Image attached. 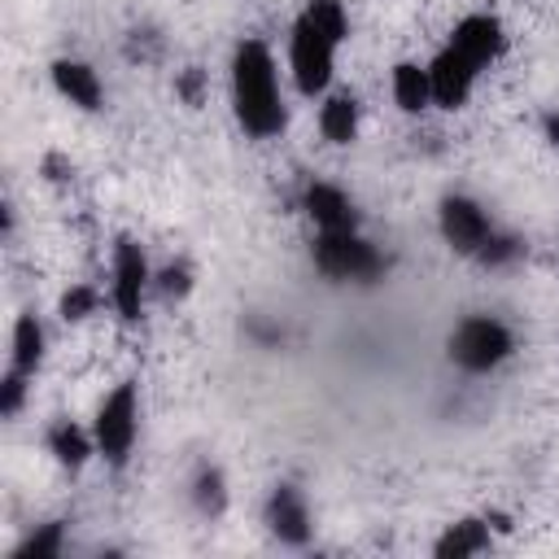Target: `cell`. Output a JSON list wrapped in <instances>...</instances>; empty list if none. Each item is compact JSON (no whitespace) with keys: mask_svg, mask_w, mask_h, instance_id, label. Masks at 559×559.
I'll return each instance as SVG.
<instances>
[{"mask_svg":"<svg viewBox=\"0 0 559 559\" xmlns=\"http://www.w3.org/2000/svg\"><path fill=\"white\" fill-rule=\"evenodd\" d=\"M231 109L236 122L253 135H280L284 131V96H280V74H275V57L262 39H240L231 52Z\"/></svg>","mask_w":559,"mask_h":559,"instance_id":"1","label":"cell"},{"mask_svg":"<svg viewBox=\"0 0 559 559\" xmlns=\"http://www.w3.org/2000/svg\"><path fill=\"white\" fill-rule=\"evenodd\" d=\"M349 22L341 0H310L301 9V17L293 22V39H288V66H293V83L301 96H323L336 70V48L345 44Z\"/></svg>","mask_w":559,"mask_h":559,"instance_id":"2","label":"cell"},{"mask_svg":"<svg viewBox=\"0 0 559 559\" xmlns=\"http://www.w3.org/2000/svg\"><path fill=\"white\" fill-rule=\"evenodd\" d=\"M135 437H140V393H135L131 380H122L96 406L92 441H96V454H105L114 467H122L131 459V450H135Z\"/></svg>","mask_w":559,"mask_h":559,"instance_id":"3","label":"cell"},{"mask_svg":"<svg viewBox=\"0 0 559 559\" xmlns=\"http://www.w3.org/2000/svg\"><path fill=\"white\" fill-rule=\"evenodd\" d=\"M314 266L328 280H354V284H376L384 275V253L358 236V227L349 231H319L314 240Z\"/></svg>","mask_w":559,"mask_h":559,"instance_id":"4","label":"cell"},{"mask_svg":"<svg viewBox=\"0 0 559 559\" xmlns=\"http://www.w3.org/2000/svg\"><path fill=\"white\" fill-rule=\"evenodd\" d=\"M511 349H515V336H511V328H507L502 319H493V314H467V319L450 332V358H454L463 371H472V376L493 371L498 362L511 358Z\"/></svg>","mask_w":559,"mask_h":559,"instance_id":"5","label":"cell"},{"mask_svg":"<svg viewBox=\"0 0 559 559\" xmlns=\"http://www.w3.org/2000/svg\"><path fill=\"white\" fill-rule=\"evenodd\" d=\"M437 223H441L445 245H450L454 253H463V258H476V253L485 249V240L493 236L489 214H485L472 197H445V201H441Z\"/></svg>","mask_w":559,"mask_h":559,"instance_id":"6","label":"cell"},{"mask_svg":"<svg viewBox=\"0 0 559 559\" xmlns=\"http://www.w3.org/2000/svg\"><path fill=\"white\" fill-rule=\"evenodd\" d=\"M476 79H480V66H472V61H467L459 48H450V44L428 61L432 105H441V109H459V105L472 96Z\"/></svg>","mask_w":559,"mask_h":559,"instance_id":"7","label":"cell"},{"mask_svg":"<svg viewBox=\"0 0 559 559\" xmlns=\"http://www.w3.org/2000/svg\"><path fill=\"white\" fill-rule=\"evenodd\" d=\"M144 288H148V262H144V249L135 240H118L114 249V306L127 323L140 319V306H144Z\"/></svg>","mask_w":559,"mask_h":559,"instance_id":"8","label":"cell"},{"mask_svg":"<svg viewBox=\"0 0 559 559\" xmlns=\"http://www.w3.org/2000/svg\"><path fill=\"white\" fill-rule=\"evenodd\" d=\"M266 528L284 546H306L310 542V507L297 485H275L266 498Z\"/></svg>","mask_w":559,"mask_h":559,"instance_id":"9","label":"cell"},{"mask_svg":"<svg viewBox=\"0 0 559 559\" xmlns=\"http://www.w3.org/2000/svg\"><path fill=\"white\" fill-rule=\"evenodd\" d=\"M502 44H507V35H502V22L493 17V13H467L459 26H454V35H450V48H459L472 66H489V61H498V52H502Z\"/></svg>","mask_w":559,"mask_h":559,"instance_id":"10","label":"cell"},{"mask_svg":"<svg viewBox=\"0 0 559 559\" xmlns=\"http://www.w3.org/2000/svg\"><path fill=\"white\" fill-rule=\"evenodd\" d=\"M301 205H306V214L314 218L319 231H349V227H358L354 205H349V197L336 183H310Z\"/></svg>","mask_w":559,"mask_h":559,"instance_id":"11","label":"cell"},{"mask_svg":"<svg viewBox=\"0 0 559 559\" xmlns=\"http://www.w3.org/2000/svg\"><path fill=\"white\" fill-rule=\"evenodd\" d=\"M52 83L79 109H100V100H105V87H100V79L87 61H70V57L52 61Z\"/></svg>","mask_w":559,"mask_h":559,"instance_id":"12","label":"cell"},{"mask_svg":"<svg viewBox=\"0 0 559 559\" xmlns=\"http://www.w3.org/2000/svg\"><path fill=\"white\" fill-rule=\"evenodd\" d=\"M480 550H489V524H485V520H459V524H450V528L437 537V546H432L437 559H472V555H480Z\"/></svg>","mask_w":559,"mask_h":559,"instance_id":"13","label":"cell"},{"mask_svg":"<svg viewBox=\"0 0 559 559\" xmlns=\"http://www.w3.org/2000/svg\"><path fill=\"white\" fill-rule=\"evenodd\" d=\"M393 100H397V109H406V114H419L424 105H432L428 66L397 61V66H393Z\"/></svg>","mask_w":559,"mask_h":559,"instance_id":"14","label":"cell"},{"mask_svg":"<svg viewBox=\"0 0 559 559\" xmlns=\"http://www.w3.org/2000/svg\"><path fill=\"white\" fill-rule=\"evenodd\" d=\"M44 362V328L35 314H17L13 323V354H9V367L22 371V376H35Z\"/></svg>","mask_w":559,"mask_h":559,"instance_id":"15","label":"cell"},{"mask_svg":"<svg viewBox=\"0 0 559 559\" xmlns=\"http://www.w3.org/2000/svg\"><path fill=\"white\" fill-rule=\"evenodd\" d=\"M319 131H323V140H332V144H349L354 135H358V100L354 96H328L323 105H319Z\"/></svg>","mask_w":559,"mask_h":559,"instance_id":"16","label":"cell"},{"mask_svg":"<svg viewBox=\"0 0 559 559\" xmlns=\"http://www.w3.org/2000/svg\"><path fill=\"white\" fill-rule=\"evenodd\" d=\"M48 450L57 454V463H61V467H83V463H87V454L96 450V441H92V432H83L79 424L61 419V424H52V428H48Z\"/></svg>","mask_w":559,"mask_h":559,"instance_id":"17","label":"cell"},{"mask_svg":"<svg viewBox=\"0 0 559 559\" xmlns=\"http://www.w3.org/2000/svg\"><path fill=\"white\" fill-rule=\"evenodd\" d=\"M192 502H197V511H205V515H218V511L227 507V489H223L218 467H201V472H197V480H192Z\"/></svg>","mask_w":559,"mask_h":559,"instance_id":"18","label":"cell"},{"mask_svg":"<svg viewBox=\"0 0 559 559\" xmlns=\"http://www.w3.org/2000/svg\"><path fill=\"white\" fill-rule=\"evenodd\" d=\"M61 537H66V528L52 520V524H39L17 550H13V559H57L61 555Z\"/></svg>","mask_w":559,"mask_h":559,"instance_id":"19","label":"cell"},{"mask_svg":"<svg viewBox=\"0 0 559 559\" xmlns=\"http://www.w3.org/2000/svg\"><path fill=\"white\" fill-rule=\"evenodd\" d=\"M520 253H524V245H520L515 236H498V231H493L476 258L489 262V266H502V262H511V258H520Z\"/></svg>","mask_w":559,"mask_h":559,"instance_id":"20","label":"cell"},{"mask_svg":"<svg viewBox=\"0 0 559 559\" xmlns=\"http://www.w3.org/2000/svg\"><path fill=\"white\" fill-rule=\"evenodd\" d=\"M96 310V288H87V284H74L66 297H61V314L66 319H87Z\"/></svg>","mask_w":559,"mask_h":559,"instance_id":"21","label":"cell"},{"mask_svg":"<svg viewBox=\"0 0 559 559\" xmlns=\"http://www.w3.org/2000/svg\"><path fill=\"white\" fill-rule=\"evenodd\" d=\"M0 389H4V393H0V411H4V415H17L22 393H26V376L9 367V376H4V384H0Z\"/></svg>","mask_w":559,"mask_h":559,"instance_id":"22","label":"cell"},{"mask_svg":"<svg viewBox=\"0 0 559 559\" xmlns=\"http://www.w3.org/2000/svg\"><path fill=\"white\" fill-rule=\"evenodd\" d=\"M166 293H183L188 288V280H183V271H166V284H162Z\"/></svg>","mask_w":559,"mask_h":559,"instance_id":"23","label":"cell"},{"mask_svg":"<svg viewBox=\"0 0 559 559\" xmlns=\"http://www.w3.org/2000/svg\"><path fill=\"white\" fill-rule=\"evenodd\" d=\"M546 135H550V144H559V114L546 118Z\"/></svg>","mask_w":559,"mask_h":559,"instance_id":"24","label":"cell"}]
</instances>
